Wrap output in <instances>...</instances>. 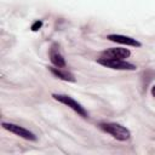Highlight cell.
<instances>
[{"label":"cell","instance_id":"obj_7","mask_svg":"<svg viewBox=\"0 0 155 155\" xmlns=\"http://www.w3.org/2000/svg\"><path fill=\"white\" fill-rule=\"evenodd\" d=\"M50 59H51L53 65H56L58 68H65V61H64L63 56L61 54L56 44H53L51 50H50Z\"/></svg>","mask_w":155,"mask_h":155},{"label":"cell","instance_id":"obj_1","mask_svg":"<svg viewBox=\"0 0 155 155\" xmlns=\"http://www.w3.org/2000/svg\"><path fill=\"white\" fill-rule=\"evenodd\" d=\"M98 126H99V128L102 131L109 133L110 136H113L117 140L125 142V140H128L130 137H131V132L126 127L120 125V124H116V122H101Z\"/></svg>","mask_w":155,"mask_h":155},{"label":"cell","instance_id":"obj_4","mask_svg":"<svg viewBox=\"0 0 155 155\" xmlns=\"http://www.w3.org/2000/svg\"><path fill=\"white\" fill-rule=\"evenodd\" d=\"M1 126H2L5 130H7V131L15 133L16 136H19L21 138H24V139H27V140H33V142L36 140V137H35V134H34L33 132H30L29 130H27V128H24V127H22V126H19V125L11 124V122H2Z\"/></svg>","mask_w":155,"mask_h":155},{"label":"cell","instance_id":"obj_6","mask_svg":"<svg viewBox=\"0 0 155 155\" xmlns=\"http://www.w3.org/2000/svg\"><path fill=\"white\" fill-rule=\"evenodd\" d=\"M107 39H109L110 41L117 42V44H122V45H127V46H133V47H140L142 44L139 41H137L136 39L131 38V36H126V35H121V34H109L107 36Z\"/></svg>","mask_w":155,"mask_h":155},{"label":"cell","instance_id":"obj_2","mask_svg":"<svg viewBox=\"0 0 155 155\" xmlns=\"http://www.w3.org/2000/svg\"><path fill=\"white\" fill-rule=\"evenodd\" d=\"M52 97H53L56 101H58V102H61V103L68 105L70 109H73V110H74L75 113H78L80 116H82V117H85V119L88 117V113L86 111V109H85L80 103H78L75 99H73L71 97H69V96H67V94H57V93H53Z\"/></svg>","mask_w":155,"mask_h":155},{"label":"cell","instance_id":"obj_5","mask_svg":"<svg viewBox=\"0 0 155 155\" xmlns=\"http://www.w3.org/2000/svg\"><path fill=\"white\" fill-rule=\"evenodd\" d=\"M130 56H131V51L128 48H122V47H111L102 52V58H108V59H125L128 58Z\"/></svg>","mask_w":155,"mask_h":155},{"label":"cell","instance_id":"obj_3","mask_svg":"<svg viewBox=\"0 0 155 155\" xmlns=\"http://www.w3.org/2000/svg\"><path fill=\"white\" fill-rule=\"evenodd\" d=\"M99 64L107 67V68H111V69H117V70H134L136 65H133L132 63H128L124 59H108V58H99L97 61Z\"/></svg>","mask_w":155,"mask_h":155},{"label":"cell","instance_id":"obj_10","mask_svg":"<svg viewBox=\"0 0 155 155\" xmlns=\"http://www.w3.org/2000/svg\"><path fill=\"white\" fill-rule=\"evenodd\" d=\"M151 94H153V97H155V85L151 87Z\"/></svg>","mask_w":155,"mask_h":155},{"label":"cell","instance_id":"obj_9","mask_svg":"<svg viewBox=\"0 0 155 155\" xmlns=\"http://www.w3.org/2000/svg\"><path fill=\"white\" fill-rule=\"evenodd\" d=\"M41 27H42V21H35L33 23V25H31V30L33 31H38Z\"/></svg>","mask_w":155,"mask_h":155},{"label":"cell","instance_id":"obj_8","mask_svg":"<svg viewBox=\"0 0 155 155\" xmlns=\"http://www.w3.org/2000/svg\"><path fill=\"white\" fill-rule=\"evenodd\" d=\"M50 71H51L54 76H57V78H59V79H62V80L70 81V82H74V81H75L74 75H73L71 73L64 70L63 68H58V67H57V68H53V67H50Z\"/></svg>","mask_w":155,"mask_h":155}]
</instances>
